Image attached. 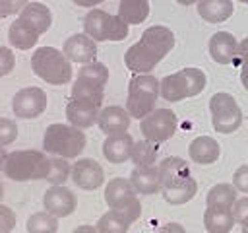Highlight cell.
Instances as JSON below:
<instances>
[{
    "instance_id": "cell-31",
    "label": "cell",
    "mask_w": 248,
    "mask_h": 233,
    "mask_svg": "<svg viewBox=\"0 0 248 233\" xmlns=\"http://www.w3.org/2000/svg\"><path fill=\"white\" fill-rule=\"evenodd\" d=\"M132 161L136 167H149L157 161V144L149 140H140L134 144L132 150Z\"/></svg>"
},
{
    "instance_id": "cell-9",
    "label": "cell",
    "mask_w": 248,
    "mask_h": 233,
    "mask_svg": "<svg viewBox=\"0 0 248 233\" xmlns=\"http://www.w3.org/2000/svg\"><path fill=\"white\" fill-rule=\"evenodd\" d=\"M209 111H211V124L215 132L231 134V132H236L238 126L242 124V109L238 107L236 99L231 93L219 91L211 95Z\"/></svg>"
},
{
    "instance_id": "cell-24",
    "label": "cell",
    "mask_w": 248,
    "mask_h": 233,
    "mask_svg": "<svg viewBox=\"0 0 248 233\" xmlns=\"http://www.w3.org/2000/svg\"><path fill=\"white\" fill-rule=\"evenodd\" d=\"M8 41H10L12 47H16V49H19V50H27V49H31V47L37 45L39 33H37L29 23H25V21H21V19L17 17V19L10 25V29H8Z\"/></svg>"
},
{
    "instance_id": "cell-6",
    "label": "cell",
    "mask_w": 248,
    "mask_h": 233,
    "mask_svg": "<svg viewBox=\"0 0 248 233\" xmlns=\"http://www.w3.org/2000/svg\"><path fill=\"white\" fill-rule=\"evenodd\" d=\"M207 76L200 68H184L169 74L161 80V97L165 101L176 103L186 97H196L205 89Z\"/></svg>"
},
{
    "instance_id": "cell-15",
    "label": "cell",
    "mask_w": 248,
    "mask_h": 233,
    "mask_svg": "<svg viewBox=\"0 0 248 233\" xmlns=\"http://www.w3.org/2000/svg\"><path fill=\"white\" fill-rule=\"evenodd\" d=\"M62 52L68 56L70 62H79V64H89L95 62L97 56V43L85 35V33H76L64 41Z\"/></svg>"
},
{
    "instance_id": "cell-13",
    "label": "cell",
    "mask_w": 248,
    "mask_h": 233,
    "mask_svg": "<svg viewBox=\"0 0 248 233\" xmlns=\"http://www.w3.org/2000/svg\"><path fill=\"white\" fill-rule=\"evenodd\" d=\"M72 181L83 190H95L105 181V171L101 163L91 157H81L72 165Z\"/></svg>"
},
{
    "instance_id": "cell-23",
    "label": "cell",
    "mask_w": 248,
    "mask_h": 233,
    "mask_svg": "<svg viewBox=\"0 0 248 233\" xmlns=\"http://www.w3.org/2000/svg\"><path fill=\"white\" fill-rule=\"evenodd\" d=\"M232 0H200L198 14L209 23H221L232 16Z\"/></svg>"
},
{
    "instance_id": "cell-48",
    "label": "cell",
    "mask_w": 248,
    "mask_h": 233,
    "mask_svg": "<svg viewBox=\"0 0 248 233\" xmlns=\"http://www.w3.org/2000/svg\"><path fill=\"white\" fill-rule=\"evenodd\" d=\"M2 196H4V184H2V181H0V200H2Z\"/></svg>"
},
{
    "instance_id": "cell-33",
    "label": "cell",
    "mask_w": 248,
    "mask_h": 233,
    "mask_svg": "<svg viewBox=\"0 0 248 233\" xmlns=\"http://www.w3.org/2000/svg\"><path fill=\"white\" fill-rule=\"evenodd\" d=\"M72 175V167L68 163V159L64 157H50V169H48V175L45 181H48L50 184H64Z\"/></svg>"
},
{
    "instance_id": "cell-28",
    "label": "cell",
    "mask_w": 248,
    "mask_h": 233,
    "mask_svg": "<svg viewBox=\"0 0 248 233\" xmlns=\"http://www.w3.org/2000/svg\"><path fill=\"white\" fill-rule=\"evenodd\" d=\"M76 80L105 87V83L108 82V68L103 62H97V60L95 62H89V64H83L78 70V78Z\"/></svg>"
},
{
    "instance_id": "cell-11",
    "label": "cell",
    "mask_w": 248,
    "mask_h": 233,
    "mask_svg": "<svg viewBox=\"0 0 248 233\" xmlns=\"http://www.w3.org/2000/svg\"><path fill=\"white\" fill-rule=\"evenodd\" d=\"M46 93L41 87H23L12 97V111L19 118H37L46 109Z\"/></svg>"
},
{
    "instance_id": "cell-5",
    "label": "cell",
    "mask_w": 248,
    "mask_h": 233,
    "mask_svg": "<svg viewBox=\"0 0 248 233\" xmlns=\"http://www.w3.org/2000/svg\"><path fill=\"white\" fill-rule=\"evenodd\" d=\"M85 148V134L72 124H48L43 136V150L46 153L72 159L78 157Z\"/></svg>"
},
{
    "instance_id": "cell-20",
    "label": "cell",
    "mask_w": 248,
    "mask_h": 233,
    "mask_svg": "<svg viewBox=\"0 0 248 233\" xmlns=\"http://www.w3.org/2000/svg\"><path fill=\"white\" fill-rule=\"evenodd\" d=\"M130 183L136 188L138 194H155L163 188L161 184V173L159 165H149V167H134L130 173Z\"/></svg>"
},
{
    "instance_id": "cell-25",
    "label": "cell",
    "mask_w": 248,
    "mask_h": 233,
    "mask_svg": "<svg viewBox=\"0 0 248 233\" xmlns=\"http://www.w3.org/2000/svg\"><path fill=\"white\" fill-rule=\"evenodd\" d=\"M234 225L232 210L207 208L203 214V227L207 233H229Z\"/></svg>"
},
{
    "instance_id": "cell-45",
    "label": "cell",
    "mask_w": 248,
    "mask_h": 233,
    "mask_svg": "<svg viewBox=\"0 0 248 233\" xmlns=\"http://www.w3.org/2000/svg\"><path fill=\"white\" fill-rule=\"evenodd\" d=\"M6 157H8V153H6V150L0 146V171H4V165H6Z\"/></svg>"
},
{
    "instance_id": "cell-36",
    "label": "cell",
    "mask_w": 248,
    "mask_h": 233,
    "mask_svg": "<svg viewBox=\"0 0 248 233\" xmlns=\"http://www.w3.org/2000/svg\"><path fill=\"white\" fill-rule=\"evenodd\" d=\"M234 62H240V82L244 89H248V37L242 39V43L238 45V54Z\"/></svg>"
},
{
    "instance_id": "cell-7",
    "label": "cell",
    "mask_w": 248,
    "mask_h": 233,
    "mask_svg": "<svg viewBox=\"0 0 248 233\" xmlns=\"http://www.w3.org/2000/svg\"><path fill=\"white\" fill-rule=\"evenodd\" d=\"M105 202L110 210L124 216L130 223H134L141 216V204L136 196V188L132 186L130 179H110L105 186Z\"/></svg>"
},
{
    "instance_id": "cell-49",
    "label": "cell",
    "mask_w": 248,
    "mask_h": 233,
    "mask_svg": "<svg viewBox=\"0 0 248 233\" xmlns=\"http://www.w3.org/2000/svg\"><path fill=\"white\" fill-rule=\"evenodd\" d=\"M238 2H244V4H248V0H238Z\"/></svg>"
},
{
    "instance_id": "cell-47",
    "label": "cell",
    "mask_w": 248,
    "mask_h": 233,
    "mask_svg": "<svg viewBox=\"0 0 248 233\" xmlns=\"http://www.w3.org/2000/svg\"><path fill=\"white\" fill-rule=\"evenodd\" d=\"M242 233H248V221H246V223H242Z\"/></svg>"
},
{
    "instance_id": "cell-46",
    "label": "cell",
    "mask_w": 248,
    "mask_h": 233,
    "mask_svg": "<svg viewBox=\"0 0 248 233\" xmlns=\"http://www.w3.org/2000/svg\"><path fill=\"white\" fill-rule=\"evenodd\" d=\"M178 4H182V6H192V4H196V2H200V0H176Z\"/></svg>"
},
{
    "instance_id": "cell-39",
    "label": "cell",
    "mask_w": 248,
    "mask_h": 233,
    "mask_svg": "<svg viewBox=\"0 0 248 233\" xmlns=\"http://www.w3.org/2000/svg\"><path fill=\"white\" fill-rule=\"evenodd\" d=\"M16 214L8 206L0 204V233H10L16 227Z\"/></svg>"
},
{
    "instance_id": "cell-10",
    "label": "cell",
    "mask_w": 248,
    "mask_h": 233,
    "mask_svg": "<svg viewBox=\"0 0 248 233\" xmlns=\"http://www.w3.org/2000/svg\"><path fill=\"white\" fill-rule=\"evenodd\" d=\"M176 126H178V120L170 109H155L147 116H143L140 122V130L143 138L155 144L170 140L176 132Z\"/></svg>"
},
{
    "instance_id": "cell-21",
    "label": "cell",
    "mask_w": 248,
    "mask_h": 233,
    "mask_svg": "<svg viewBox=\"0 0 248 233\" xmlns=\"http://www.w3.org/2000/svg\"><path fill=\"white\" fill-rule=\"evenodd\" d=\"M188 153H190V159L194 163H200V165H211L219 159V153H221V148H219V142L211 136H198L190 142L188 146Z\"/></svg>"
},
{
    "instance_id": "cell-14",
    "label": "cell",
    "mask_w": 248,
    "mask_h": 233,
    "mask_svg": "<svg viewBox=\"0 0 248 233\" xmlns=\"http://www.w3.org/2000/svg\"><path fill=\"white\" fill-rule=\"evenodd\" d=\"M76 204H78L76 194L70 188H66L64 184H52L43 196L45 210L56 217H66V216L74 214Z\"/></svg>"
},
{
    "instance_id": "cell-1",
    "label": "cell",
    "mask_w": 248,
    "mask_h": 233,
    "mask_svg": "<svg viewBox=\"0 0 248 233\" xmlns=\"http://www.w3.org/2000/svg\"><path fill=\"white\" fill-rule=\"evenodd\" d=\"M174 47V33L165 25H151L141 33V39L134 43L126 54V68L134 74H149Z\"/></svg>"
},
{
    "instance_id": "cell-34",
    "label": "cell",
    "mask_w": 248,
    "mask_h": 233,
    "mask_svg": "<svg viewBox=\"0 0 248 233\" xmlns=\"http://www.w3.org/2000/svg\"><path fill=\"white\" fill-rule=\"evenodd\" d=\"M196 192H198V183H196V179L190 181V183H188L186 186H182V188H176V190H161L165 202H169V204H172V206H180V204L190 202V200L196 196Z\"/></svg>"
},
{
    "instance_id": "cell-16",
    "label": "cell",
    "mask_w": 248,
    "mask_h": 233,
    "mask_svg": "<svg viewBox=\"0 0 248 233\" xmlns=\"http://www.w3.org/2000/svg\"><path fill=\"white\" fill-rule=\"evenodd\" d=\"M238 41L232 33L229 31H217L211 35L209 39V56L217 62V64H232L236 60L238 54Z\"/></svg>"
},
{
    "instance_id": "cell-40",
    "label": "cell",
    "mask_w": 248,
    "mask_h": 233,
    "mask_svg": "<svg viewBox=\"0 0 248 233\" xmlns=\"http://www.w3.org/2000/svg\"><path fill=\"white\" fill-rule=\"evenodd\" d=\"M232 186L244 194H248V165H240L232 173Z\"/></svg>"
},
{
    "instance_id": "cell-22",
    "label": "cell",
    "mask_w": 248,
    "mask_h": 233,
    "mask_svg": "<svg viewBox=\"0 0 248 233\" xmlns=\"http://www.w3.org/2000/svg\"><path fill=\"white\" fill-rule=\"evenodd\" d=\"M21 21L29 23L39 35L46 33L50 23H52V14L48 10V6H45L43 2H29L17 16Z\"/></svg>"
},
{
    "instance_id": "cell-18",
    "label": "cell",
    "mask_w": 248,
    "mask_h": 233,
    "mask_svg": "<svg viewBox=\"0 0 248 233\" xmlns=\"http://www.w3.org/2000/svg\"><path fill=\"white\" fill-rule=\"evenodd\" d=\"M99 113H101V107L93 105V103H87V101L70 99L68 105H66V118H68V122L72 126L79 128V130L97 124Z\"/></svg>"
},
{
    "instance_id": "cell-19",
    "label": "cell",
    "mask_w": 248,
    "mask_h": 233,
    "mask_svg": "<svg viewBox=\"0 0 248 233\" xmlns=\"http://www.w3.org/2000/svg\"><path fill=\"white\" fill-rule=\"evenodd\" d=\"M130 118H132V116H130V113H128L124 107L110 105V107L101 109L99 118H97V126H99L101 132H105L107 136H110V134H120V132H126V130H128Z\"/></svg>"
},
{
    "instance_id": "cell-3",
    "label": "cell",
    "mask_w": 248,
    "mask_h": 233,
    "mask_svg": "<svg viewBox=\"0 0 248 233\" xmlns=\"http://www.w3.org/2000/svg\"><path fill=\"white\" fill-rule=\"evenodd\" d=\"M31 68L37 78L52 85H62L72 80V62L54 47H39L31 54Z\"/></svg>"
},
{
    "instance_id": "cell-41",
    "label": "cell",
    "mask_w": 248,
    "mask_h": 233,
    "mask_svg": "<svg viewBox=\"0 0 248 233\" xmlns=\"http://www.w3.org/2000/svg\"><path fill=\"white\" fill-rule=\"evenodd\" d=\"M232 216H234V221H238V223H246L248 221V196H244V198L234 202Z\"/></svg>"
},
{
    "instance_id": "cell-12",
    "label": "cell",
    "mask_w": 248,
    "mask_h": 233,
    "mask_svg": "<svg viewBox=\"0 0 248 233\" xmlns=\"http://www.w3.org/2000/svg\"><path fill=\"white\" fill-rule=\"evenodd\" d=\"M159 173H161V190H176L186 186L190 181H194L188 163L182 157H165L159 163Z\"/></svg>"
},
{
    "instance_id": "cell-32",
    "label": "cell",
    "mask_w": 248,
    "mask_h": 233,
    "mask_svg": "<svg viewBox=\"0 0 248 233\" xmlns=\"http://www.w3.org/2000/svg\"><path fill=\"white\" fill-rule=\"evenodd\" d=\"M58 231V217L45 212H35L27 219V233H56Z\"/></svg>"
},
{
    "instance_id": "cell-4",
    "label": "cell",
    "mask_w": 248,
    "mask_h": 233,
    "mask_svg": "<svg viewBox=\"0 0 248 233\" xmlns=\"http://www.w3.org/2000/svg\"><path fill=\"white\" fill-rule=\"evenodd\" d=\"M161 95V82L153 74H136L128 83L126 111L134 118H143L155 111V101Z\"/></svg>"
},
{
    "instance_id": "cell-38",
    "label": "cell",
    "mask_w": 248,
    "mask_h": 233,
    "mask_svg": "<svg viewBox=\"0 0 248 233\" xmlns=\"http://www.w3.org/2000/svg\"><path fill=\"white\" fill-rule=\"evenodd\" d=\"M16 66V56L14 52L8 49V47H2L0 45V78L2 76H8Z\"/></svg>"
},
{
    "instance_id": "cell-27",
    "label": "cell",
    "mask_w": 248,
    "mask_h": 233,
    "mask_svg": "<svg viewBox=\"0 0 248 233\" xmlns=\"http://www.w3.org/2000/svg\"><path fill=\"white\" fill-rule=\"evenodd\" d=\"M118 16L128 25L143 23L149 16V0H120L118 2Z\"/></svg>"
},
{
    "instance_id": "cell-43",
    "label": "cell",
    "mask_w": 248,
    "mask_h": 233,
    "mask_svg": "<svg viewBox=\"0 0 248 233\" xmlns=\"http://www.w3.org/2000/svg\"><path fill=\"white\" fill-rule=\"evenodd\" d=\"M76 6H81V8H93V6H97V4H101V2H105V0H72Z\"/></svg>"
},
{
    "instance_id": "cell-30",
    "label": "cell",
    "mask_w": 248,
    "mask_h": 233,
    "mask_svg": "<svg viewBox=\"0 0 248 233\" xmlns=\"http://www.w3.org/2000/svg\"><path fill=\"white\" fill-rule=\"evenodd\" d=\"M95 227H97L99 233H128L130 221L124 216H120L118 212L108 210L107 214H103L99 217V221H97Z\"/></svg>"
},
{
    "instance_id": "cell-37",
    "label": "cell",
    "mask_w": 248,
    "mask_h": 233,
    "mask_svg": "<svg viewBox=\"0 0 248 233\" xmlns=\"http://www.w3.org/2000/svg\"><path fill=\"white\" fill-rule=\"evenodd\" d=\"M27 4L29 0H0V19L12 14H19Z\"/></svg>"
},
{
    "instance_id": "cell-44",
    "label": "cell",
    "mask_w": 248,
    "mask_h": 233,
    "mask_svg": "<svg viewBox=\"0 0 248 233\" xmlns=\"http://www.w3.org/2000/svg\"><path fill=\"white\" fill-rule=\"evenodd\" d=\"M72 233H99V231H97V227H93V225H79V227H76Z\"/></svg>"
},
{
    "instance_id": "cell-42",
    "label": "cell",
    "mask_w": 248,
    "mask_h": 233,
    "mask_svg": "<svg viewBox=\"0 0 248 233\" xmlns=\"http://www.w3.org/2000/svg\"><path fill=\"white\" fill-rule=\"evenodd\" d=\"M157 233H186V229H184V225H180V223H176V221H172V223H167V225H161Z\"/></svg>"
},
{
    "instance_id": "cell-17",
    "label": "cell",
    "mask_w": 248,
    "mask_h": 233,
    "mask_svg": "<svg viewBox=\"0 0 248 233\" xmlns=\"http://www.w3.org/2000/svg\"><path fill=\"white\" fill-rule=\"evenodd\" d=\"M134 138L128 132H120V134H110L105 138L103 142V155L108 163H124L128 159H132V150H134Z\"/></svg>"
},
{
    "instance_id": "cell-2",
    "label": "cell",
    "mask_w": 248,
    "mask_h": 233,
    "mask_svg": "<svg viewBox=\"0 0 248 233\" xmlns=\"http://www.w3.org/2000/svg\"><path fill=\"white\" fill-rule=\"evenodd\" d=\"M50 169V157L39 150H16L8 153L4 173L12 181H39L46 179Z\"/></svg>"
},
{
    "instance_id": "cell-35",
    "label": "cell",
    "mask_w": 248,
    "mask_h": 233,
    "mask_svg": "<svg viewBox=\"0 0 248 233\" xmlns=\"http://www.w3.org/2000/svg\"><path fill=\"white\" fill-rule=\"evenodd\" d=\"M17 138V124L12 118L0 116V146H10Z\"/></svg>"
},
{
    "instance_id": "cell-26",
    "label": "cell",
    "mask_w": 248,
    "mask_h": 233,
    "mask_svg": "<svg viewBox=\"0 0 248 233\" xmlns=\"http://www.w3.org/2000/svg\"><path fill=\"white\" fill-rule=\"evenodd\" d=\"M236 202V188L227 183H219L211 186L205 194V204L207 208H223V210H232Z\"/></svg>"
},
{
    "instance_id": "cell-29",
    "label": "cell",
    "mask_w": 248,
    "mask_h": 233,
    "mask_svg": "<svg viewBox=\"0 0 248 233\" xmlns=\"http://www.w3.org/2000/svg\"><path fill=\"white\" fill-rule=\"evenodd\" d=\"M103 97H105V87H101V85H93V83L79 82V80H76L74 85H72V99L87 101V103H93V105L101 107Z\"/></svg>"
},
{
    "instance_id": "cell-8",
    "label": "cell",
    "mask_w": 248,
    "mask_h": 233,
    "mask_svg": "<svg viewBox=\"0 0 248 233\" xmlns=\"http://www.w3.org/2000/svg\"><path fill=\"white\" fill-rule=\"evenodd\" d=\"M128 23L120 16L107 14L103 10H89L83 17V33L93 41H122L128 37Z\"/></svg>"
}]
</instances>
